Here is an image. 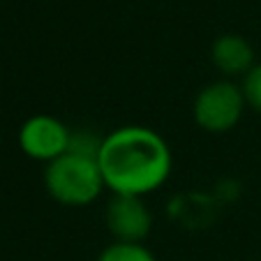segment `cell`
Instances as JSON below:
<instances>
[{
  "mask_svg": "<svg viewBox=\"0 0 261 261\" xmlns=\"http://www.w3.org/2000/svg\"><path fill=\"white\" fill-rule=\"evenodd\" d=\"M243 95L252 109L261 111V63L254 65L243 79Z\"/></svg>",
  "mask_w": 261,
  "mask_h": 261,
  "instance_id": "ba28073f",
  "label": "cell"
},
{
  "mask_svg": "<svg viewBox=\"0 0 261 261\" xmlns=\"http://www.w3.org/2000/svg\"><path fill=\"white\" fill-rule=\"evenodd\" d=\"M211 58H213V65L220 72L227 74V76L247 74L254 67V49L241 35H220L213 42Z\"/></svg>",
  "mask_w": 261,
  "mask_h": 261,
  "instance_id": "8992f818",
  "label": "cell"
},
{
  "mask_svg": "<svg viewBox=\"0 0 261 261\" xmlns=\"http://www.w3.org/2000/svg\"><path fill=\"white\" fill-rule=\"evenodd\" d=\"M245 109V95L231 81H215L199 90L194 99V120L201 129L222 134L236 127Z\"/></svg>",
  "mask_w": 261,
  "mask_h": 261,
  "instance_id": "3957f363",
  "label": "cell"
},
{
  "mask_svg": "<svg viewBox=\"0 0 261 261\" xmlns=\"http://www.w3.org/2000/svg\"><path fill=\"white\" fill-rule=\"evenodd\" d=\"M44 185L46 192L63 206H88L107 188L97 158L72 150L46 164Z\"/></svg>",
  "mask_w": 261,
  "mask_h": 261,
  "instance_id": "7a4b0ae2",
  "label": "cell"
},
{
  "mask_svg": "<svg viewBox=\"0 0 261 261\" xmlns=\"http://www.w3.org/2000/svg\"><path fill=\"white\" fill-rule=\"evenodd\" d=\"M72 132L54 116H33L19 129V146L28 158L40 162H54L56 158L65 155L69 150Z\"/></svg>",
  "mask_w": 261,
  "mask_h": 261,
  "instance_id": "277c9868",
  "label": "cell"
},
{
  "mask_svg": "<svg viewBox=\"0 0 261 261\" xmlns=\"http://www.w3.org/2000/svg\"><path fill=\"white\" fill-rule=\"evenodd\" d=\"M97 261H158L155 254L141 243H123L116 241L109 247H104Z\"/></svg>",
  "mask_w": 261,
  "mask_h": 261,
  "instance_id": "52a82bcc",
  "label": "cell"
},
{
  "mask_svg": "<svg viewBox=\"0 0 261 261\" xmlns=\"http://www.w3.org/2000/svg\"><path fill=\"white\" fill-rule=\"evenodd\" d=\"M97 164L104 185L114 194L143 197L162 188L171 173V150L155 129L118 127L102 139Z\"/></svg>",
  "mask_w": 261,
  "mask_h": 261,
  "instance_id": "6da1fadb",
  "label": "cell"
},
{
  "mask_svg": "<svg viewBox=\"0 0 261 261\" xmlns=\"http://www.w3.org/2000/svg\"><path fill=\"white\" fill-rule=\"evenodd\" d=\"M107 227L118 241L141 243L150 233L153 215L141 201V197H125L116 194L107 208Z\"/></svg>",
  "mask_w": 261,
  "mask_h": 261,
  "instance_id": "5b68a950",
  "label": "cell"
}]
</instances>
